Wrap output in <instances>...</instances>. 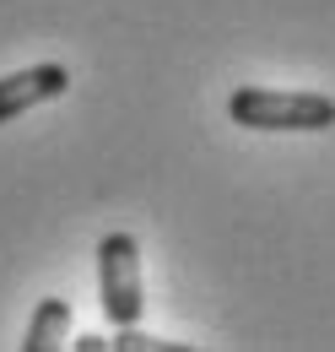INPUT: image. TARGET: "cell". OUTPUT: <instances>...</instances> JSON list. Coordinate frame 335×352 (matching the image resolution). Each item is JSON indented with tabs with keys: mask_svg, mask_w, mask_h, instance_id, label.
<instances>
[{
	"mask_svg": "<svg viewBox=\"0 0 335 352\" xmlns=\"http://www.w3.org/2000/svg\"><path fill=\"white\" fill-rule=\"evenodd\" d=\"M97 304L108 325H141L146 309V282H141V244L130 233H108L97 244Z\"/></svg>",
	"mask_w": 335,
	"mask_h": 352,
	"instance_id": "cell-2",
	"label": "cell"
},
{
	"mask_svg": "<svg viewBox=\"0 0 335 352\" xmlns=\"http://www.w3.org/2000/svg\"><path fill=\"white\" fill-rule=\"evenodd\" d=\"M76 347H82V352H103V347H108V336H76Z\"/></svg>",
	"mask_w": 335,
	"mask_h": 352,
	"instance_id": "cell-6",
	"label": "cell"
},
{
	"mask_svg": "<svg viewBox=\"0 0 335 352\" xmlns=\"http://www.w3.org/2000/svg\"><path fill=\"white\" fill-rule=\"evenodd\" d=\"M227 114L244 131H330L335 98H325V92H281V87H238L227 98Z\"/></svg>",
	"mask_w": 335,
	"mask_h": 352,
	"instance_id": "cell-1",
	"label": "cell"
},
{
	"mask_svg": "<svg viewBox=\"0 0 335 352\" xmlns=\"http://www.w3.org/2000/svg\"><path fill=\"white\" fill-rule=\"evenodd\" d=\"M65 92H71V71L54 65V60L0 76V125H11L16 114H27V109H38V103H54V98H65Z\"/></svg>",
	"mask_w": 335,
	"mask_h": 352,
	"instance_id": "cell-3",
	"label": "cell"
},
{
	"mask_svg": "<svg viewBox=\"0 0 335 352\" xmlns=\"http://www.w3.org/2000/svg\"><path fill=\"white\" fill-rule=\"evenodd\" d=\"M65 336H71V304H65V298H43V304L33 309V320H27V342H22V347L27 352H54V347H65Z\"/></svg>",
	"mask_w": 335,
	"mask_h": 352,
	"instance_id": "cell-4",
	"label": "cell"
},
{
	"mask_svg": "<svg viewBox=\"0 0 335 352\" xmlns=\"http://www.w3.org/2000/svg\"><path fill=\"white\" fill-rule=\"evenodd\" d=\"M108 347H119V352H168L173 342H163V336H146V331H135V325H119V336L108 342Z\"/></svg>",
	"mask_w": 335,
	"mask_h": 352,
	"instance_id": "cell-5",
	"label": "cell"
}]
</instances>
